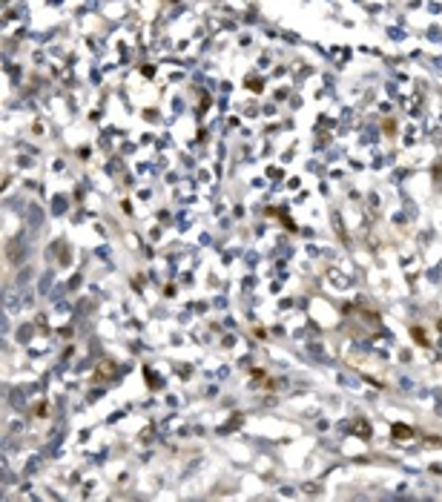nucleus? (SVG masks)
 Here are the masks:
<instances>
[{
  "label": "nucleus",
  "mask_w": 442,
  "mask_h": 502,
  "mask_svg": "<svg viewBox=\"0 0 442 502\" xmlns=\"http://www.w3.org/2000/svg\"><path fill=\"white\" fill-rule=\"evenodd\" d=\"M356 434H359V439H371V428H368V422H356Z\"/></svg>",
  "instance_id": "4"
},
{
  "label": "nucleus",
  "mask_w": 442,
  "mask_h": 502,
  "mask_svg": "<svg viewBox=\"0 0 442 502\" xmlns=\"http://www.w3.org/2000/svg\"><path fill=\"white\" fill-rule=\"evenodd\" d=\"M391 434H393V439H410V436H413V428L399 422V425H393V428H391Z\"/></svg>",
  "instance_id": "2"
},
{
  "label": "nucleus",
  "mask_w": 442,
  "mask_h": 502,
  "mask_svg": "<svg viewBox=\"0 0 442 502\" xmlns=\"http://www.w3.org/2000/svg\"><path fill=\"white\" fill-rule=\"evenodd\" d=\"M115 373H118L115 365H112L109 359H103V362L98 365V370H95V379H101V382H103V379H115Z\"/></svg>",
  "instance_id": "1"
},
{
  "label": "nucleus",
  "mask_w": 442,
  "mask_h": 502,
  "mask_svg": "<svg viewBox=\"0 0 442 502\" xmlns=\"http://www.w3.org/2000/svg\"><path fill=\"white\" fill-rule=\"evenodd\" d=\"M437 327H440V333H442V318H440V324H437Z\"/></svg>",
  "instance_id": "5"
},
{
  "label": "nucleus",
  "mask_w": 442,
  "mask_h": 502,
  "mask_svg": "<svg viewBox=\"0 0 442 502\" xmlns=\"http://www.w3.org/2000/svg\"><path fill=\"white\" fill-rule=\"evenodd\" d=\"M410 336H413L422 347H428V336H425V330H422V327H410Z\"/></svg>",
  "instance_id": "3"
}]
</instances>
